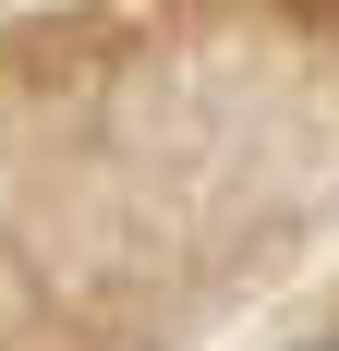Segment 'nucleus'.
<instances>
[{
    "instance_id": "obj_1",
    "label": "nucleus",
    "mask_w": 339,
    "mask_h": 351,
    "mask_svg": "<svg viewBox=\"0 0 339 351\" xmlns=\"http://www.w3.org/2000/svg\"><path fill=\"white\" fill-rule=\"evenodd\" d=\"M315 351H339V339H315Z\"/></svg>"
}]
</instances>
